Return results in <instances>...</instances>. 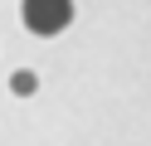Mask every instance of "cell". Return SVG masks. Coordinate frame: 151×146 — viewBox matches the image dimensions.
Listing matches in <instances>:
<instances>
[{"label": "cell", "instance_id": "obj_1", "mask_svg": "<svg viewBox=\"0 0 151 146\" xmlns=\"http://www.w3.org/2000/svg\"><path fill=\"white\" fill-rule=\"evenodd\" d=\"M20 19L29 34H63L73 24V0H24Z\"/></svg>", "mask_w": 151, "mask_h": 146}, {"label": "cell", "instance_id": "obj_2", "mask_svg": "<svg viewBox=\"0 0 151 146\" xmlns=\"http://www.w3.org/2000/svg\"><path fill=\"white\" fill-rule=\"evenodd\" d=\"M10 88H15V93H20V97H29V93H34V88H39V78H34V73H29V68H20V73H15V78H10Z\"/></svg>", "mask_w": 151, "mask_h": 146}]
</instances>
